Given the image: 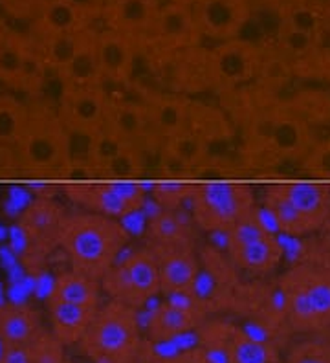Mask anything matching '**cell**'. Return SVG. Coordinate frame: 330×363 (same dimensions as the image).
<instances>
[{
	"mask_svg": "<svg viewBox=\"0 0 330 363\" xmlns=\"http://www.w3.org/2000/svg\"><path fill=\"white\" fill-rule=\"evenodd\" d=\"M285 294L286 321L292 334H330V252L308 242L297 261L277 277Z\"/></svg>",
	"mask_w": 330,
	"mask_h": 363,
	"instance_id": "1",
	"label": "cell"
},
{
	"mask_svg": "<svg viewBox=\"0 0 330 363\" xmlns=\"http://www.w3.org/2000/svg\"><path fill=\"white\" fill-rule=\"evenodd\" d=\"M127 242V230L116 218L90 211L66 215L59 235V248L72 270L97 281L118 262Z\"/></svg>",
	"mask_w": 330,
	"mask_h": 363,
	"instance_id": "2",
	"label": "cell"
},
{
	"mask_svg": "<svg viewBox=\"0 0 330 363\" xmlns=\"http://www.w3.org/2000/svg\"><path fill=\"white\" fill-rule=\"evenodd\" d=\"M24 173L39 178H70L74 174L72 134L57 108L35 101L28 105L26 123L17 143Z\"/></svg>",
	"mask_w": 330,
	"mask_h": 363,
	"instance_id": "3",
	"label": "cell"
},
{
	"mask_svg": "<svg viewBox=\"0 0 330 363\" xmlns=\"http://www.w3.org/2000/svg\"><path fill=\"white\" fill-rule=\"evenodd\" d=\"M264 209L275 226L290 237H308L321 230L330 215V184L326 182H275L263 191Z\"/></svg>",
	"mask_w": 330,
	"mask_h": 363,
	"instance_id": "4",
	"label": "cell"
},
{
	"mask_svg": "<svg viewBox=\"0 0 330 363\" xmlns=\"http://www.w3.org/2000/svg\"><path fill=\"white\" fill-rule=\"evenodd\" d=\"M79 350L99 363H127L141 350V327L138 311L121 301L109 299L99 305Z\"/></svg>",
	"mask_w": 330,
	"mask_h": 363,
	"instance_id": "5",
	"label": "cell"
},
{
	"mask_svg": "<svg viewBox=\"0 0 330 363\" xmlns=\"http://www.w3.org/2000/svg\"><path fill=\"white\" fill-rule=\"evenodd\" d=\"M189 206L193 222L207 233H228L257 211L253 189L244 182L228 180L194 184Z\"/></svg>",
	"mask_w": 330,
	"mask_h": 363,
	"instance_id": "6",
	"label": "cell"
},
{
	"mask_svg": "<svg viewBox=\"0 0 330 363\" xmlns=\"http://www.w3.org/2000/svg\"><path fill=\"white\" fill-rule=\"evenodd\" d=\"M226 252L237 270L251 275L253 279H266L282 262L281 240L264 226L257 209L250 217L242 218L226 233Z\"/></svg>",
	"mask_w": 330,
	"mask_h": 363,
	"instance_id": "7",
	"label": "cell"
},
{
	"mask_svg": "<svg viewBox=\"0 0 330 363\" xmlns=\"http://www.w3.org/2000/svg\"><path fill=\"white\" fill-rule=\"evenodd\" d=\"M50 72L39 39L9 28L0 43V83L13 92L39 96Z\"/></svg>",
	"mask_w": 330,
	"mask_h": 363,
	"instance_id": "8",
	"label": "cell"
},
{
	"mask_svg": "<svg viewBox=\"0 0 330 363\" xmlns=\"http://www.w3.org/2000/svg\"><path fill=\"white\" fill-rule=\"evenodd\" d=\"M103 294L132 308H141L162 292L158 262L150 246L138 248L125 261L116 262L101 277Z\"/></svg>",
	"mask_w": 330,
	"mask_h": 363,
	"instance_id": "9",
	"label": "cell"
},
{
	"mask_svg": "<svg viewBox=\"0 0 330 363\" xmlns=\"http://www.w3.org/2000/svg\"><path fill=\"white\" fill-rule=\"evenodd\" d=\"M62 191L79 208L116 220L140 211L147 199L138 182H68Z\"/></svg>",
	"mask_w": 330,
	"mask_h": 363,
	"instance_id": "10",
	"label": "cell"
},
{
	"mask_svg": "<svg viewBox=\"0 0 330 363\" xmlns=\"http://www.w3.org/2000/svg\"><path fill=\"white\" fill-rule=\"evenodd\" d=\"M229 311L251 319L277 345V337L282 336L285 340L288 334H292L288 328V321H286L285 294H282L277 279H255L251 283H241L235 290Z\"/></svg>",
	"mask_w": 330,
	"mask_h": 363,
	"instance_id": "11",
	"label": "cell"
},
{
	"mask_svg": "<svg viewBox=\"0 0 330 363\" xmlns=\"http://www.w3.org/2000/svg\"><path fill=\"white\" fill-rule=\"evenodd\" d=\"M160 84L165 92L193 98L197 94L216 92L209 50L204 46L150 59Z\"/></svg>",
	"mask_w": 330,
	"mask_h": 363,
	"instance_id": "12",
	"label": "cell"
},
{
	"mask_svg": "<svg viewBox=\"0 0 330 363\" xmlns=\"http://www.w3.org/2000/svg\"><path fill=\"white\" fill-rule=\"evenodd\" d=\"M110 101L106 84H62L57 112L72 138H92L105 127Z\"/></svg>",
	"mask_w": 330,
	"mask_h": 363,
	"instance_id": "13",
	"label": "cell"
},
{
	"mask_svg": "<svg viewBox=\"0 0 330 363\" xmlns=\"http://www.w3.org/2000/svg\"><path fill=\"white\" fill-rule=\"evenodd\" d=\"M202 40L204 37L194 18L193 8L162 0L153 31L143 45V55L150 61L182 50L202 46Z\"/></svg>",
	"mask_w": 330,
	"mask_h": 363,
	"instance_id": "14",
	"label": "cell"
},
{
	"mask_svg": "<svg viewBox=\"0 0 330 363\" xmlns=\"http://www.w3.org/2000/svg\"><path fill=\"white\" fill-rule=\"evenodd\" d=\"M263 52L264 43H257L246 37L216 43L213 48H209V62L215 77L216 94L253 83L259 74Z\"/></svg>",
	"mask_w": 330,
	"mask_h": 363,
	"instance_id": "15",
	"label": "cell"
},
{
	"mask_svg": "<svg viewBox=\"0 0 330 363\" xmlns=\"http://www.w3.org/2000/svg\"><path fill=\"white\" fill-rule=\"evenodd\" d=\"M211 162V147L187 130L162 140L156 151V165L165 180L197 178L209 171Z\"/></svg>",
	"mask_w": 330,
	"mask_h": 363,
	"instance_id": "16",
	"label": "cell"
},
{
	"mask_svg": "<svg viewBox=\"0 0 330 363\" xmlns=\"http://www.w3.org/2000/svg\"><path fill=\"white\" fill-rule=\"evenodd\" d=\"M96 55L103 83L131 86L136 81L134 76L143 50L131 37L99 26L96 31Z\"/></svg>",
	"mask_w": 330,
	"mask_h": 363,
	"instance_id": "17",
	"label": "cell"
},
{
	"mask_svg": "<svg viewBox=\"0 0 330 363\" xmlns=\"http://www.w3.org/2000/svg\"><path fill=\"white\" fill-rule=\"evenodd\" d=\"M101 8L88 0H46L31 23L35 35H72L97 28Z\"/></svg>",
	"mask_w": 330,
	"mask_h": 363,
	"instance_id": "18",
	"label": "cell"
},
{
	"mask_svg": "<svg viewBox=\"0 0 330 363\" xmlns=\"http://www.w3.org/2000/svg\"><path fill=\"white\" fill-rule=\"evenodd\" d=\"M193 11L202 37L215 45L242 37L251 23L250 0H202Z\"/></svg>",
	"mask_w": 330,
	"mask_h": 363,
	"instance_id": "19",
	"label": "cell"
},
{
	"mask_svg": "<svg viewBox=\"0 0 330 363\" xmlns=\"http://www.w3.org/2000/svg\"><path fill=\"white\" fill-rule=\"evenodd\" d=\"M66 215L59 202L53 199L35 196L30 204L24 208L21 215L18 228L30 246V253H35L37 257H44L59 248V235L62 230V222Z\"/></svg>",
	"mask_w": 330,
	"mask_h": 363,
	"instance_id": "20",
	"label": "cell"
},
{
	"mask_svg": "<svg viewBox=\"0 0 330 363\" xmlns=\"http://www.w3.org/2000/svg\"><path fill=\"white\" fill-rule=\"evenodd\" d=\"M105 129L119 138L121 142L147 147L153 151H158V145L162 143V140L154 133L149 108L138 96L134 99L112 98Z\"/></svg>",
	"mask_w": 330,
	"mask_h": 363,
	"instance_id": "21",
	"label": "cell"
},
{
	"mask_svg": "<svg viewBox=\"0 0 330 363\" xmlns=\"http://www.w3.org/2000/svg\"><path fill=\"white\" fill-rule=\"evenodd\" d=\"M160 6L162 0H109L101 8V26L131 37L143 50Z\"/></svg>",
	"mask_w": 330,
	"mask_h": 363,
	"instance_id": "22",
	"label": "cell"
},
{
	"mask_svg": "<svg viewBox=\"0 0 330 363\" xmlns=\"http://www.w3.org/2000/svg\"><path fill=\"white\" fill-rule=\"evenodd\" d=\"M158 262L162 294L171 296L193 290L200 275V259L194 246H150Z\"/></svg>",
	"mask_w": 330,
	"mask_h": 363,
	"instance_id": "23",
	"label": "cell"
},
{
	"mask_svg": "<svg viewBox=\"0 0 330 363\" xmlns=\"http://www.w3.org/2000/svg\"><path fill=\"white\" fill-rule=\"evenodd\" d=\"M138 98L149 108L154 133L160 140L184 133L191 98L165 92L163 89H147V86L138 90Z\"/></svg>",
	"mask_w": 330,
	"mask_h": 363,
	"instance_id": "24",
	"label": "cell"
},
{
	"mask_svg": "<svg viewBox=\"0 0 330 363\" xmlns=\"http://www.w3.org/2000/svg\"><path fill=\"white\" fill-rule=\"evenodd\" d=\"M207 312L200 306H178L163 303L154 308L147 321V337L154 343H167L198 330L207 319Z\"/></svg>",
	"mask_w": 330,
	"mask_h": 363,
	"instance_id": "25",
	"label": "cell"
},
{
	"mask_svg": "<svg viewBox=\"0 0 330 363\" xmlns=\"http://www.w3.org/2000/svg\"><path fill=\"white\" fill-rule=\"evenodd\" d=\"M185 130L206 142L209 147L231 142L237 136L233 121L229 120V116L222 106L193 98L187 108Z\"/></svg>",
	"mask_w": 330,
	"mask_h": 363,
	"instance_id": "26",
	"label": "cell"
},
{
	"mask_svg": "<svg viewBox=\"0 0 330 363\" xmlns=\"http://www.w3.org/2000/svg\"><path fill=\"white\" fill-rule=\"evenodd\" d=\"M99 306H79L70 303L48 301L52 334L65 347L79 345Z\"/></svg>",
	"mask_w": 330,
	"mask_h": 363,
	"instance_id": "27",
	"label": "cell"
},
{
	"mask_svg": "<svg viewBox=\"0 0 330 363\" xmlns=\"http://www.w3.org/2000/svg\"><path fill=\"white\" fill-rule=\"evenodd\" d=\"M281 349L268 337H255L238 327H231L224 345V363L281 362Z\"/></svg>",
	"mask_w": 330,
	"mask_h": 363,
	"instance_id": "28",
	"label": "cell"
},
{
	"mask_svg": "<svg viewBox=\"0 0 330 363\" xmlns=\"http://www.w3.org/2000/svg\"><path fill=\"white\" fill-rule=\"evenodd\" d=\"M282 103L314 130L330 129V89L319 84L301 86L286 94Z\"/></svg>",
	"mask_w": 330,
	"mask_h": 363,
	"instance_id": "29",
	"label": "cell"
},
{
	"mask_svg": "<svg viewBox=\"0 0 330 363\" xmlns=\"http://www.w3.org/2000/svg\"><path fill=\"white\" fill-rule=\"evenodd\" d=\"M43 330L40 314L33 306H0V345H30Z\"/></svg>",
	"mask_w": 330,
	"mask_h": 363,
	"instance_id": "30",
	"label": "cell"
},
{
	"mask_svg": "<svg viewBox=\"0 0 330 363\" xmlns=\"http://www.w3.org/2000/svg\"><path fill=\"white\" fill-rule=\"evenodd\" d=\"M101 294L103 288L99 281L70 268L57 275L48 301L70 303V305L79 306H99L101 305Z\"/></svg>",
	"mask_w": 330,
	"mask_h": 363,
	"instance_id": "31",
	"label": "cell"
},
{
	"mask_svg": "<svg viewBox=\"0 0 330 363\" xmlns=\"http://www.w3.org/2000/svg\"><path fill=\"white\" fill-rule=\"evenodd\" d=\"M96 31L97 28H94L84 33L83 43L74 59L59 74L62 84H105L99 74V65H97Z\"/></svg>",
	"mask_w": 330,
	"mask_h": 363,
	"instance_id": "32",
	"label": "cell"
},
{
	"mask_svg": "<svg viewBox=\"0 0 330 363\" xmlns=\"http://www.w3.org/2000/svg\"><path fill=\"white\" fill-rule=\"evenodd\" d=\"M149 246H194L193 231L178 211L162 209L147 226Z\"/></svg>",
	"mask_w": 330,
	"mask_h": 363,
	"instance_id": "33",
	"label": "cell"
},
{
	"mask_svg": "<svg viewBox=\"0 0 330 363\" xmlns=\"http://www.w3.org/2000/svg\"><path fill=\"white\" fill-rule=\"evenodd\" d=\"M26 118V103L11 94H0V143L15 147Z\"/></svg>",
	"mask_w": 330,
	"mask_h": 363,
	"instance_id": "34",
	"label": "cell"
},
{
	"mask_svg": "<svg viewBox=\"0 0 330 363\" xmlns=\"http://www.w3.org/2000/svg\"><path fill=\"white\" fill-rule=\"evenodd\" d=\"M282 363H330V337L308 336L288 349Z\"/></svg>",
	"mask_w": 330,
	"mask_h": 363,
	"instance_id": "35",
	"label": "cell"
},
{
	"mask_svg": "<svg viewBox=\"0 0 330 363\" xmlns=\"http://www.w3.org/2000/svg\"><path fill=\"white\" fill-rule=\"evenodd\" d=\"M193 182L185 180H162L153 186V199L160 209L167 211H178L184 202H189V196L193 193Z\"/></svg>",
	"mask_w": 330,
	"mask_h": 363,
	"instance_id": "36",
	"label": "cell"
},
{
	"mask_svg": "<svg viewBox=\"0 0 330 363\" xmlns=\"http://www.w3.org/2000/svg\"><path fill=\"white\" fill-rule=\"evenodd\" d=\"M299 167L308 178L330 184V136H326L325 140H317Z\"/></svg>",
	"mask_w": 330,
	"mask_h": 363,
	"instance_id": "37",
	"label": "cell"
},
{
	"mask_svg": "<svg viewBox=\"0 0 330 363\" xmlns=\"http://www.w3.org/2000/svg\"><path fill=\"white\" fill-rule=\"evenodd\" d=\"M31 362L33 363H65L66 352L65 345L57 337L53 336L52 330H43L30 345Z\"/></svg>",
	"mask_w": 330,
	"mask_h": 363,
	"instance_id": "38",
	"label": "cell"
},
{
	"mask_svg": "<svg viewBox=\"0 0 330 363\" xmlns=\"http://www.w3.org/2000/svg\"><path fill=\"white\" fill-rule=\"evenodd\" d=\"M46 0H0V11L9 18L33 23Z\"/></svg>",
	"mask_w": 330,
	"mask_h": 363,
	"instance_id": "39",
	"label": "cell"
},
{
	"mask_svg": "<svg viewBox=\"0 0 330 363\" xmlns=\"http://www.w3.org/2000/svg\"><path fill=\"white\" fill-rule=\"evenodd\" d=\"M22 171L21 160H18L17 149L13 145L0 143V178L15 177Z\"/></svg>",
	"mask_w": 330,
	"mask_h": 363,
	"instance_id": "40",
	"label": "cell"
},
{
	"mask_svg": "<svg viewBox=\"0 0 330 363\" xmlns=\"http://www.w3.org/2000/svg\"><path fill=\"white\" fill-rule=\"evenodd\" d=\"M0 363H33L28 345H2Z\"/></svg>",
	"mask_w": 330,
	"mask_h": 363,
	"instance_id": "41",
	"label": "cell"
},
{
	"mask_svg": "<svg viewBox=\"0 0 330 363\" xmlns=\"http://www.w3.org/2000/svg\"><path fill=\"white\" fill-rule=\"evenodd\" d=\"M165 363H216V362L211 358V356L207 354L206 350L197 347V349L185 350V352L175 356V358L169 359V362Z\"/></svg>",
	"mask_w": 330,
	"mask_h": 363,
	"instance_id": "42",
	"label": "cell"
},
{
	"mask_svg": "<svg viewBox=\"0 0 330 363\" xmlns=\"http://www.w3.org/2000/svg\"><path fill=\"white\" fill-rule=\"evenodd\" d=\"M317 242L321 244L326 252H330V215L325 220V224H323L321 230L317 231Z\"/></svg>",
	"mask_w": 330,
	"mask_h": 363,
	"instance_id": "43",
	"label": "cell"
},
{
	"mask_svg": "<svg viewBox=\"0 0 330 363\" xmlns=\"http://www.w3.org/2000/svg\"><path fill=\"white\" fill-rule=\"evenodd\" d=\"M9 24L6 23V15L2 13V11H0V43H2V40H4V37H6V33H8V30H9Z\"/></svg>",
	"mask_w": 330,
	"mask_h": 363,
	"instance_id": "44",
	"label": "cell"
},
{
	"mask_svg": "<svg viewBox=\"0 0 330 363\" xmlns=\"http://www.w3.org/2000/svg\"><path fill=\"white\" fill-rule=\"evenodd\" d=\"M169 2H176V4H184V6H189V8H194V6L200 4L202 0H169Z\"/></svg>",
	"mask_w": 330,
	"mask_h": 363,
	"instance_id": "45",
	"label": "cell"
},
{
	"mask_svg": "<svg viewBox=\"0 0 330 363\" xmlns=\"http://www.w3.org/2000/svg\"><path fill=\"white\" fill-rule=\"evenodd\" d=\"M127 363H153V362H150V359H145V358H141V356H140V354H138V356H136V358H132V359H131V362H127Z\"/></svg>",
	"mask_w": 330,
	"mask_h": 363,
	"instance_id": "46",
	"label": "cell"
},
{
	"mask_svg": "<svg viewBox=\"0 0 330 363\" xmlns=\"http://www.w3.org/2000/svg\"><path fill=\"white\" fill-rule=\"evenodd\" d=\"M88 2H92V4H96V6H99V8H103V6H105L106 2H109V0H88Z\"/></svg>",
	"mask_w": 330,
	"mask_h": 363,
	"instance_id": "47",
	"label": "cell"
},
{
	"mask_svg": "<svg viewBox=\"0 0 330 363\" xmlns=\"http://www.w3.org/2000/svg\"><path fill=\"white\" fill-rule=\"evenodd\" d=\"M326 83L330 84V52H329V68H326Z\"/></svg>",
	"mask_w": 330,
	"mask_h": 363,
	"instance_id": "48",
	"label": "cell"
},
{
	"mask_svg": "<svg viewBox=\"0 0 330 363\" xmlns=\"http://www.w3.org/2000/svg\"><path fill=\"white\" fill-rule=\"evenodd\" d=\"M65 363H72V362H68V359H66V362Z\"/></svg>",
	"mask_w": 330,
	"mask_h": 363,
	"instance_id": "49",
	"label": "cell"
},
{
	"mask_svg": "<svg viewBox=\"0 0 330 363\" xmlns=\"http://www.w3.org/2000/svg\"><path fill=\"white\" fill-rule=\"evenodd\" d=\"M275 363H282V359H281V362H275Z\"/></svg>",
	"mask_w": 330,
	"mask_h": 363,
	"instance_id": "50",
	"label": "cell"
},
{
	"mask_svg": "<svg viewBox=\"0 0 330 363\" xmlns=\"http://www.w3.org/2000/svg\"><path fill=\"white\" fill-rule=\"evenodd\" d=\"M329 337H330V334H329Z\"/></svg>",
	"mask_w": 330,
	"mask_h": 363,
	"instance_id": "51",
	"label": "cell"
}]
</instances>
